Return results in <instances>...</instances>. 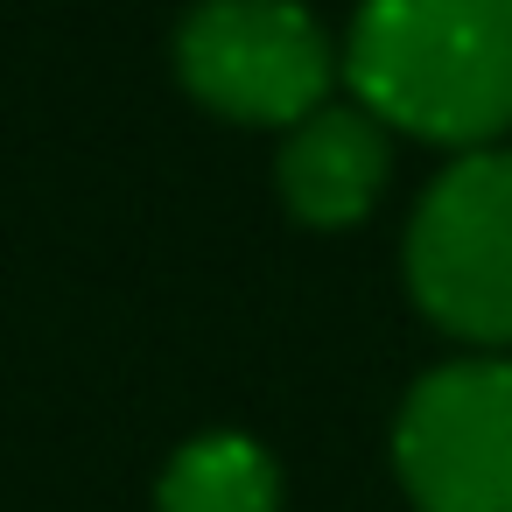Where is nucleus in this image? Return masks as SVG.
Here are the masks:
<instances>
[{
  "label": "nucleus",
  "mask_w": 512,
  "mask_h": 512,
  "mask_svg": "<svg viewBox=\"0 0 512 512\" xmlns=\"http://www.w3.org/2000/svg\"><path fill=\"white\" fill-rule=\"evenodd\" d=\"M407 295L477 351H512V148L456 155L407 218Z\"/></svg>",
  "instance_id": "nucleus-3"
},
{
  "label": "nucleus",
  "mask_w": 512,
  "mask_h": 512,
  "mask_svg": "<svg viewBox=\"0 0 512 512\" xmlns=\"http://www.w3.org/2000/svg\"><path fill=\"white\" fill-rule=\"evenodd\" d=\"M183 92L232 127H295L344 85V43L302 0H197L176 22Z\"/></svg>",
  "instance_id": "nucleus-2"
},
{
  "label": "nucleus",
  "mask_w": 512,
  "mask_h": 512,
  "mask_svg": "<svg viewBox=\"0 0 512 512\" xmlns=\"http://www.w3.org/2000/svg\"><path fill=\"white\" fill-rule=\"evenodd\" d=\"M393 470L414 512H512V358L421 372L393 421Z\"/></svg>",
  "instance_id": "nucleus-4"
},
{
  "label": "nucleus",
  "mask_w": 512,
  "mask_h": 512,
  "mask_svg": "<svg viewBox=\"0 0 512 512\" xmlns=\"http://www.w3.org/2000/svg\"><path fill=\"white\" fill-rule=\"evenodd\" d=\"M155 512H281V470L253 435L211 428L162 463Z\"/></svg>",
  "instance_id": "nucleus-6"
},
{
  "label": "nucleus",
  "mask_w": 512,
  "mask_h": 512,
  "mask_svg": "<svg viewBox=\"0 0 512 512\" xmlns=\"http://www.w3.org/2000/svg\"><path fill=\"white\" fill-rule=\"evenodd\" d=\"M386 176H393V127H379L358 99L316 106L281 134V155H274V190L288 218L316 232H344L372 218V204L386 197Z\"/></svg>",
  "instance_id": "nucleus-5"
},
{
  "label": "nucleus",
  "mask_w": 512,
  "mask_h": 512,
  "mask_svg": "<svg viewBox=\"0 0 512 512\" xmlns=\"http://www.w3.org/2000/svg\"><path fill=\"white\" fill-rule=\"evenodd\" d=\"M344 92L393 134L498 148L512 134V0H358Z\"/></svg>",
  "instance_id": "nucleus-1"
}]
</instances>
